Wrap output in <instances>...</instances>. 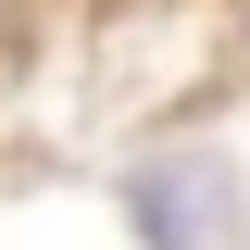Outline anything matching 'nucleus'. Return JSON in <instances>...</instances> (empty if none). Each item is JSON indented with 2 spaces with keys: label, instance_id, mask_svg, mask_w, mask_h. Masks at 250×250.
Wrapping results in <instances>:
<instances>
[{
  "label": "nucleus",
  "instance_id": "nucleus-1",
  "mask_svg": "<svg viewBox=\"0 0 250 250\" xmlns=\"http://www.w3.org/2000/svg\"><path fill=\"white\" fill-rule=\"evenodd\" d=\"M138 213H150L163 250H225V175L213 163H163V175L138 188Z\"/></svg>",
  "mask_w": 250,
  "mask_h": 250
}]
</instances>
